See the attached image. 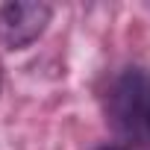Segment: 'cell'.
Segmentation results:
<instances>
[{
  "instance_id": "1",
  "label": "cell",
  "mask_w": 150,
  "mask_h": 150,
  "mask_svg": "<svg viewBox=\"0 0 150 150\" xmlns=\"http://www.w3.org/2000/svg\"><path fill=\"white\" fill-rule=\"evenodd\" d=\"M147 115H150V83L141 71H127L115 80L109 91V121L124 135L141 138L147 135Z\"/></svg>"
},
{
  "instance_id": "2",
  "label": "cell",
  "mask_w": 150,
  "mask_h": 150,
  "mask_svg": "<svg viewBox=\"0 0 150 150\" xmlns=\"http://www.w3.org/2000/svg\"><path fill=\"white\" fill-rule=\"evenodd\" d=\"M53 18V9L38 0H12L0 6V44L6 50H24L38 41Z\"/></svg>"
},
{
  "instance_id": "3",
  "label": "cell",
  "mask_w": 150,
  "mask_h": 150,
  "mask_svg": "<svg viewBox=\"0 0 150 150\" xmlns=\"http://www.w3.org/2000/svg\"><path fill=\"white\" fill-rule=\"evenodd\" d=\"M0 91H3V71H0Z\"/></svg>"
},
{
  "instance_id": "4",
  "label": "cell",
  "mask_w": 150,
  "mask_h": 150,
  "mask_svg": "<svg viewBox=\"0 0 150 150\" xmlns=\"http://www.w3.org/2000/svg\"><path fill=\"white\" fill-rule=\"evenodd\" d=\"M97 150H118V147H97Z\"/></svg>"
},
{
  "instance_id": "5",
  "label": "cell",
  "mask_w": 150,
  "mask_h": 150,
  "mask_svg": "<svg viewBox=\"0 0 150 150\" xmlns=\"http://www.w3.org/2000/svg\"><path fill=\"white\" fill-rule=\"evenodd\" d=\"M147 135H150V115H147Z\"/></svg>"
}]
</instances>
